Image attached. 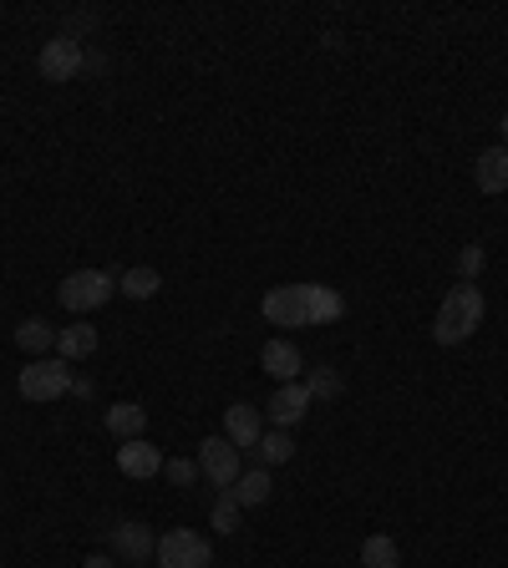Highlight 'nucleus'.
I'll return each mask as SVG.
<instances>
[{
    "instance_id": "obj_1",
    "label": "nucleus",
    "mask_w": 508,
    "mask_h": 568,
    "mask_svg": "<svg viewBox=\"0 0 508 568\" xmlns=\"http://www.w3.org/2000/svg\"><path fill=\"white\" fill-rule=\"evenodd\" d=\"M483 290L478 285H463L457 279L453 290L442 294V304H438V320H432V341L438 345H463V341H473L478 335V325H483Z\"/></svg>"
},
{
    "instance_id": "obj_2",
    "label": "nucleus",
    "mask_w": 508,
    "mask_h": 568,
    "mask_svg": "<svg viewBox=\"0 0 508 568\" xmlns=\"http://www.w3.org/2000/svg\"><path fill=\"white\" fill-rule=\"evenodd\" d=\"M71 381H77L71 360L41 356V360H31V366H21V376H15V391H21L26 401H36V406H52V401L71 397Z\"/></svg>"
},
{
    "instance_id": "obj_3",
    "label": "nucleus",
    "mask_w": 508,
    "mask_h": 568,
    "mask_svg": "<svg viewBox=\"0 0 508 568\" xmlns=\"http://www.w3.org/2000/svg\"><path fill=\"white\" fill-rule=\"evenodd\" d=\"M112 294H118V275H112V269H77V275H67L56 285V300H62V310H71V315H92Z\"/></svg>"
},
{
    "instance_id": "obj_4",
    "label": "nucleus",
    "mask_w": 508,
    "mask_h": 568,
    "mask_svg": "<svg viewBox=\"0 0 508 568\" xmlns=\"http://www.w3.org/2000/svg\"><path fill=\"white\" fill-rule=\"evenodd\" d=\"M158 558L163 568H209L214 564V548H209V538L194 528H168L158 538Z\"/></svg>"
},
{
    "instance_id": "obj_5",
    "label": "nucleus",
    "mask_w": 508,
    "mask_h": 568,
    "mask_svg": "<svg viewBox=\"0 0 508 568\" xmlns=\"http://www.w3.org/2000/svg\"><path fill=\"white\" fill-rule=\"evenodd\" d=\"M194 463H199V477H209L219 492L234 488V477L244 472V467H240V447H234L229 436H203L199 457H194Z\"/></svg>"
},
{
    "instance_id": "obj_6",
    "label": "nucleus",
    "mask_w": 508,
    "mask_h": 568,
    "mask_svg": "<svg viewBox=\"0 0 508 568\" xmlns=\"http://www.w3.org/2000/svg\"><path fill=\"white\" fill-rule=\"evenodd\" d=\"M81 67H87V52H81V41L67 36V31L46 41V46H41V56H36V71L46 81H71Z\"/></svg>"
},
{
    "instance_id": "obj_7",
    "label": "nucleus",
    "mask_w": 508,
    "mask_h": 568,
    "mask_svg": "<svg viewBox=\"0 0 508 568\" xmlns=\"http://www.w3.org/2000/svg\"><path fill=\"white\" fill-rule=\"evenodd\" d=\"M108 548L112 558H122V564H143V558L158 554V538H153V528L147 523H118V528H108Z\"/></svg>"
},
{
    "instance_id": "obj_8",
    "label": "nucleus",
    "mask_w": 508,
    "mask_h": 568,
    "mask_svg": "<svg viewBox=\"0 0 508 568\" xmlns=\"http://www.w3.org/2000/svg\"><path fill=\"white\" fill-rule=\"evenodd\" d=\"M259 315L280 331H300L306 325V300H300V285H275V290L259 300Z\"/></svg>"
},
{
    "instance_id": "obj_9",
    "label": "nucleus",
    "mask_w": 508,
    "mask_h": 568,
    "mask_svg": "<svg viewBox=\"0 0 508 568\" xmlns=\"http://www.w3.org/2000/svg\"><path fill=\"white\" fill-rule=\"evenodd\" d=\"M259 366H265V376H275L280 386H290V381H300V376H306V356H300V345L285 341V335L265 341V350H259Z\"/></svg>"
},
{
    "instance_id": "obj_10",
    "label": "nucleus",
    "mask_w": 508,
    "mask_h": 568,
    "mask_svg": "<svg viewBox=\"0 0 508 568\" xmlns=\"http://www.w3.org/2000/svg\"><path fill=\"white\" fill-rule=\"evenodd\" d=\"M224 436L240 452H254L259 447V436H265V411L250 406V401H234V406L224 411Z\"/></svg>"
},
{
    "instance_id": "obj_11",
    "label": "nucleus",
    "mask_w": 508,
    "mask_h": 568,
    "mask_svg": "<svg viewBox=\"0 0 508 568\" xmlns=\"http://www.w3.org/2000/svg\"><path fill=\"white\" fill-rule=\"evenodd\" d=\"M306 411H310V391H306V381H290V386H280V391L269 397L265 422H275L280 432H290V426L306 422Z\"/></svg>"
},
{
    "instance_id": "obj_12",
    "label": "nucleus",
    "mask_w": 508,
    "mask_h": 568,
    "mask_svg": "<svg viewBox=\"0 0 508 568\" xmlns=\"http://www.w3.org/2000/svg\"><path fill=\"white\" fill-rule=\"evenodd\" d=\"M118 472L122 477H137V482H143V477H158L163 472V452L153 447L147 436H137V442H122V447H118Z\"/></svg>"
},
{
    "instance_id": "obj_13",
    "label": "nucleus",
    "mask_w": 508,
    "mask_h": 568,
    "mask_svg": "<svg viewBox=\"0 0 508 568\" xmlns=\"http://www.w3.org/2000/svg\"><path fill=\"white\" fill-rule=\"evenodd\" d=\"M473 183L488 193V199H498V193H508V147H483L478 163H473Z\"/></svg>"
},
{
    "instance_id": "obj_14",
    "label": "nucleus",
    "mask_w": 508,
    "mask_h": 568,
    "mask_svg": "<svg viewBox=\"0 0 508 568\" xmlns=\"http://www.w3.org/2000/svg\"><path fill=\"white\" fill-rule=\"evenodd\" d=\"M11 341H15V350H21V356H31V360L56 356V325H52V320H41V315L21 320Z\"/></svg>"
},
{
    "instance_id": "obj_15",
    "label": "nucleus",
    "mask_w": 508,
    "mask_h": 568,
    "mask_svg": "<svg viewBox=\"0 0 508 568\" xmlns=\"http://www.w3.org/2000/svg\"><path fill=\"white\" fill-rule=\"evenodd\" d=\"M300 300H306V325H331L346 315V300L331 285H300Z\"/></svg>"
},
{
    "instance_id": "obj_16",
    "label": "nucleus",
    "mask_w": 508,
    "mask_h": 568,
    "mask_svg": "<svg viewBox=\"0 0 508 568\" xmlns=\"http://www.w3.org/2000/svg\"><path fill=\"white\" fill-rule=\"evenodd\" d=\"M56 356L71 360V366L97 356V325H62V331H56Z\"/></svg>"
},
{
    "instance_id": "obj_17",
    "label": "nucleus",
    "mask_w": 508,
    "mask_h": 568,
    "mask_svg": "<svg viewBox=\"0 0 508 568\" xmlns=\"http://www.w3.org/2000/svg\"><path fill=\"white\" fill-rule=\"evenodd\" d=\"M108 432L118 442H137V436H147V411L137 401H118V406H108Z\"/></svg>"
},
{
    "instance_id": "obj_18",
    "label": "nucleus",
    "mask_w": 508,
    "mask_h": 568,
    "mask_svg": "<svg viewBox=\"0 0 508 568\" xmlns=\"http://www.w3.org/2000/svg\"><path fill=\"white\" fill-rule=\"evenodd\" d=\"M234 502L240 508H259V502H269V492H275V477H269V467H250V472L234 477Z\"/></svg>"
},
{
    "instance_id": "obj_19",
    "label": "nucleus",
    "mask_w": 508,
    "mask_h": 568,
    "mask_svg": "<svg viewBox=\"0 0 508 568\" xmlns=\"http://www.w3.org/2000/svg\"><path fill=\"white\" fill-rule=\"evenodd\" d=\"M158 290H163V275L153 265H137L128 275H118V294H128V300H153Z\"/></svg>"
},
{
    "instance_id": "obj_20",
    "label": "nucleus",
    "mask_w": 508,
    "mask_h": 568,
    "mask_svg": "<svg viewBox=\"0 0 508 568\" xmlns=\"http://www.w3.org/2000/svg\"><path fill=\"white\" fill-rule=\"evenodd\" d=\"M295 457V442H290V432H265L259 436V447H254V467H280V463H290Z\"/></svg>"
},
{
    "instance_id": "obj_21",
    "label": "nucleus",
    "mask_w": 508,
    "mask_h": 568,
    "mask_svg": "<svg viewBox=\"0 0 508 568\" xmlns=\"http://www.w3.org/2000/svg\"><path fill=\"white\" fill-rule=\"evenodd\" d=\"M362 568H401L397 538H387V533H372V538L362 543Z\"/></svg>"
},
{
    "instance_id": "obj_22",
    "label": "nucleus",
    "mask_w": 508,
    "mask_h": 568,
    "mask_svg": "<svg viewBox=\"0 0 508 568\" xmlns=\"http://www.w3.org/2000/svg\"><path fill=\"white\" fill-rule=\"evenodd\" d=\"M240 513H244V508L234 502V492H229V488L214 492V508H209V528H214L219 538H229V533L240 528Z\"/></svg>"
},
{
    "instance_id": "obj_23",
    "label": "nucleus",
    "mask_w": 508,
    "mask_h": 568,
    "mask_svg": "<svg viewBox=\"0 0 508 568\" xmlns=\"http://www.w3.org/2000/svg\"><path fill=\"white\" fill-rule=\"evenodd\" d=\"M306 391H310V401L316 397H341L346 391V381H341V370H331V366H306Z\"/></svg>"
},
{
    "instance_id": "obj_24",
    "label": "nucleus",
    "mask_w": 508,
    "mask_h": 568,
    "mask_svg": "<svg viewBox=\"0 0 508 568\" xmlns=\"http://www.w3.org/2000/svg\"><path fill=\"white\" fill-rule=\"evenodd\" d=\"M483 265H488L483 244H463V249H457V279H463V285H473V279L483 275Z\"/></svg>"
},
{
    "instance_id": "obj_25",
    "label": "nucleus",
    "mask_w": 508,
    "mask_h": 568,
    "mask_svg": "<svg viewBox=\"0 0 508 568\" xmlns=\"http://www.w3.org/2000/svg\"><path fill=\"white\" fill-rule=\"evenodd\" d=\"M163 477H168L174 488H194V482H199V463H188V457H174V463H163Z\"/></svg>"
},
{
    "instance_id": "obj_26",
    "label": "nucleus",
    "mask_w": 508,
    "mask_h": 568,
    "mask_svg": "<svg viewBox=\"0 0 508 568\" xmlns=\"http://www.w3.org/2000/svg\"><path fill=\"white\" fill-rule=\"evenodd\" d=\"M92 391H97V386H92V381H87V376H77V381H71V397H81V401H92Z\"/></svg>"
},
{
    "instance_id": "obj_27",
    "label": "nucleus",
    "mask_w": 508,
    "mask_h": 568,
    "mask_svg": "<svg viewBox=\"0 0 508 568\" xmlns=\"http://www.w3.org/2000/svg\"><path fill=\"white\" fill-rule=\"evenodd\" d=\"M81 568H118V558H112V554H87V564H81Z\"/></svg>"
},
{
    "instance_id": "obj_28",
    "label": "nucleus",
    "mask_w": 508,
    "mask_h": 568,
    "mask_svg": "<svg viewBox=\"0 0 508 568\" xmlns=\"http://www.w3.org/2000/svg\"><path fill=\"white\" fill-rule=\"evenodd\" d=\"M498 133H504V147H508V112H504V122H498Z\"/></svg>"
}]
</instances>
